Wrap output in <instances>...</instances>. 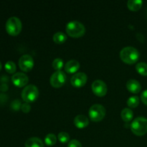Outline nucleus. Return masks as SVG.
Instances as JSON below:
<instances>
[{
  "label": "nucleus",
  "mask_w": 147,
  "mask_h": 147,
  "mask_svg": "<svg viewBox=\"0 0 147 147\" xmlns=\"http://www.w3.org/2000/svg\"><path fill=\"white\" fill-rule=\"evenodd\" d=\"M120 57L124 63L128 64H134L139 57V52L137 49L131 46L125 47L121 50Z\"/></svg>",
  "instance_id": "1"
},
{
  "label": "nucleus",
  "mask_w": 147,
  "mask_h": 147,
  "mask_svg": "<svg viewBox=\"0 0 147 147\" xmlns=\"http://www.w3.org/2000/svg\"><path fill=\"white\" fill-rule=\"evenodd\" d=\"M66 32L67 34L73 37L83 36L86 32V27L83 23L77 20L69 22L66 25Z\"/></svg>",
  "instance_id": "2"
},
{
  "label": "nucleus",
  "mask_w": 147,
  "mask_h": 147,
  "mask_svg": "<svg viewBox=\"0 0 147 147\" xmlns=\"http://www.w3.org/2000/svg\"><path fill=\"white\" fill-rule=\"evenodd\" d=\"M5 27L9 34L11 36H16L20 34L21 32L22 24L21 20L18 17H11L7 20Z\"/></svg>",
  "instance_id": "3"
},
{
  "label": "nucleus",
  "mask_w": 147,
  "mask_h": 147,
  "mask_svg": "<svg viewBox=\"0 0 147 147\" xmlns=\"http://www.w3.org/2000/svg\"><path fill=\"white\" fill-rule=\"evenodd\" d=\"M131 129L134 134L143 136L147 133V119L144 117H137L132 121Z\"/></svg>",
  "instance_id": "4"
},
{
  "label": "nucleus",
  "mask_w": 147,
  "mask_h": 147,
  "mask_svg": "<svg viewBox=\"0 0 147 147\" xmlns=\"http://www.w3.org/2000/svg\"><path fill=\"white\" fill-rule=\"evenodd\" d=\"M39 96V90L34 85H28L23 89L22 98L26 103H32L37 100Z\"/></svg>",
  "instance_id": "5"
},
{
  "label": "nucleus",
  "mask_w": 147,
  "mask_h": 147,
  "mask_svg": "<svg viewBox=\"0 0 147 147\" xmlns=\"http://www.w3.org/2000/svg\"><path fill=\"white\" fill-rule=\"evenodd\" d=\"M89 116L93 121H100L106 115V109L100 104H93L89 109Z\"/></svg>",
  "instance_id": "6"
},
{
  "label": "nucleus",
  "mask_w": 147,
  "mask_h": 147,
  "mask_svg": "<svg viewBox=\"0 0 147 147\" xmlns=\"http://www.w3.org/2000/svg\"><path fill=\"white\" fill-rule=\"evenodd\" d=\"M66 79L65 73L62 70H57L50 77V84L55 88H60L65 84Z\"/></svg>",
  "instance_id": "7"
},
{
  "label": "nucleus",
  "mask_w": 147,
  "mask_h": 147,
  "mask_svg": "<svg viewBox=\"0 0 147 147\" xmlns=\"http://www.w3.org/2000/svg\"><path fill=\"white\" fill-rule=\"evenodd\" d=\"M19 66L24 72H28L34 66V60L30 55H23L19 60Z\"/></svg>",
  "instance_id": "8"
},
{
  "label": "nucleus",
  "mask_w": 147,
  "mask_h": 147,
  "mask_svg": "<svg viewBox=\"0 0 147 147\" xmlns=\"http://www.w3.org/2000/svg\"><path fill=\"white\" fill-rule=\"evenodd\" d=\"M93 92L98 96H103L107 93V86L101 80H96L92 83Z\"/></svg>",
  "instance_id": "9"
},
{
  "label": "nucleus",
  "mask_w": 147,
  "mask_h": 147,
  "mask_svg": "<svg viewBox=\"0 0 147 147\" xmlns=\"http://www.w3.org/2000/svg\"><path fill=\"white\" fill-rule=\"evenodd\" d=\"M87 75L85 73L80 72V73H76V74H74L72 76L70 82H71V84L73 85V86L77 88H80L86 84V82H87Z\"/></svg>",
  "instance_id": "10"
},
{
  "label": "nucleus",
  "mask_w": 147,
  "mask_h": 147,
  "mask_svg": "<svg viewBox=\"0 0 147 147\" xmlns=\"http://www.w3.org/2000/svg\"><path fill=\"white\" fill-rule=\"evenodd\" d=\"M11 80L14 86L17 87H23L26 86L29 81V78L27 75L23 73H16L11 77Z\"/></svg>",
  "instance_id": "11"
},
{
  "label": "nucleus",
  "mask_w": 147,
  "mask_h": 147,
  "mask_svg": "<svg viewBox=\"0 0 147 147\" xmlns=\"http://www.w3.org/2000/svg\"><path fill=\"white\" fill-rule=\"evenodd\" d=\"M73 122H74V124L76 125V127L79 128V129L86 128L89 124V120L87 116L82 114L77 115L75 117Z\"/></svg>",
  "instance_id": "12"
},
{
  "label": "nucleus",
  "mask_w": 147,
  "mask_h": 147,
  "mask_svg": "<svg viewBox=\"0 0 147 147\" xmlns=\"http://www.w3.org/2000/svg\"><path fill=\"white\" fill-rule=\"evenodd\" d=\"M126 88L130 92L133 93H137L142 89V86L138 80L135 79H131L126 83Z\"/></svg>",
  "instance_id": "13"
},
{
  "label": "nucleus",
  "mask_w": 147,
  "mask_h": 147,
  "mask_svg": "<svg viewBox=\"0 0 147 147\" xmlns=\"http://www.w3.org/2000/svg\"><path fill=\"white\" fill-rule=\"evenodd\" d=\"M80 67V63L76 60H70L66 63L65 70L69 73H74Z\"/></svg>",
  "instance_id": "14"
},
{
  "label": "nucleus",
  "mask_w": 147,
  "mask_h": 147,
  "mask_svg": "<svg viewBox=\"0 0 147 147\" xmlns=\"http://www.w3.org/2000/svg\"><path fill=\"white\" fill-rule=\"evenodd\" d=\"M25 147H44V144L40 138L31 137L26 141Z\"/></svg>",
  "instance_id": "15"
},
{
  "label": "nucleus",
  "mask_w": 147,
  "mask_h": 147,
  "mask_svg": "<svg viewBox=\"0 0 147 147\" xmlns=\"http://www.w3.org/2000/svg\"><path fill=\"white\" fill-rule=\"evenodd\" d=\"M121 116L122 119L126 122H129L130 121L132 120L134 116V113L132 111L131 109H129V108H125L121 111Z\"/></svg>",
  "instance_id": "16"
},
{
  "label": "nucleus",
  "mask_w": 147,
  "mask_h": 147,
  "mask_svg": "<svg viewBox=\"0 0 147 147\" xmlns=\"http://www.w3.org/2000/svg\"><path fill=\"white\" fill-rule=\"evenodd\" d=\"M143 1L142 0H129L127 3L128 7L132 11H137L142 7Z\"/></svg>",
  "instance_id": "17"
},
{
  "label": "nucleus",
  "mask_w": 147,
  "mask_h": 147,
  "mask_svg": "<svg viewBox=\"0 0 147 147\" xmlns=\"http://www.w3.org/2000/svg\"><path fill=\"white\" fill-rule=\"evenodd\" d=\"M66 39H67V36L63 32H57L53 35V40L55 42L57 43V44H62V43L65 42Z\"/></svg>",
  "instance_id": "18"
},
{
  "label": "nucleus",
  "mask_w": 147,
  "mask_h": 147,
  "mask_svg": "<svg viewBox=\"0 0 147 147\" xmlns=\"http://www.w3.org/2000/svg\"><path fill=\"white\" fill-rule=\"evenodd\" d=\"M136 69L138 73L142 76H147V63L144 62L137 63L136 65Z\"/></svg>",
  "instance_id": "19"
},
{
  "label": "nucleus",
  "mask_w": 147,
  "mask_h": 147,
  "mask_svg": "<svg viewBox=\"0 0 147 147\" xmlns=\"http://www.w3.org/2000/svg\"><path fill=\"white\" fill-rule=\"evenodd\" d=\"M57 142V137L53 134H48L45 138V142L47 146H53Z\"/></svg>",
  "instance_id": "20"
},
{
  "label": "nucleus",
  "mask_w": 147,
  "mask_h": 147,
  "mask_svg": "<svg viewBox=\"0 0 147 147\" xmlns=\"http://www.w3.org/2000/svg\"><path fill=\"white\" fill-rule=\"evenodd\" d=\"M139 103V98L138 96H134L129 97L127 100V105L131 108H136Z\"/></svg>",
  "instance_id": "21"
},
{
  "label": "nucleus",
  "mask_w": 147,
  "mask_h": 147,
  "mask_svg": "<svg viewBox=\"0 0 147 147\" xmlns=\"http://www.w3.org/2000/svg\"><path fill=\"white\" fill-rule=\"evenodd\" d=\"M5 70L9 73H14L16 71V65L13 61H7L4 65Z\"/></svg>",
  "instance_id": "22"
},
{
  "label": "nucleus",
  "mask_w": 147,
  "mask_h": 147,
  "mask_svg": "<svg viewBox=\"0 0 147 147\" xmlns=\"http://www.w3.org/2000/svg\"><path fill=\"white\" fill-rule=\"evenodd\" d=\"M52 65H53V68L57 70H57H60V69L63 67V60L61 58H59V57L55 58L53 60Z\"/></svg>",
  "instance_id": "23"
},
{
  "label": "nucleus",
  "mask_w": 147,
  "mask_h": 147,
  "mask_svg": "<svg viewBox=\"0 0 147 147\" xmlns=\"http://www.w3.org/2000/svg\"><path fill=\"white\" fill-rule=\"evenodd\" d=\"M57 138H58V139L60 140V142H62V143H66V142H68L69 139H70V135H69L67 132L62 131L58 134Z\"/></svg>",
  "instance_id": "24"
},
{
  "label": "nucleus",
  "mask_w": 147,
  "mask_h": 147,
  "mask_svg": "<svg viewBox=\"0 0 147 147\" xmlns=\"http://www.w3.org/2000/svg\"><path fill=\"white\" fill-rule=\"evenodd\" d=\"M67 147H82V145L79 141L73 139V140H71L69 142Z\"/></svg>",
  "instance_id": "25"
},
{
  "label": "nucleus",
  "mask_w": 147,
  "mask_h": 147,
  "mask_svg": "<svg viewBox=\"0 0 147 147\" xmlns=\"http://www.w3.org/2000/svg\"><path fill=\"white\" fill-rule=\"evenodd\" d=\"M21 109L24 113H28V112L30 111L31 106H30V105L28 103H24L22 105Z\"/></svg>",
  "instance_id": "26"
},
{
  "label": "nucleus",
  "mask_w": 147,
  "mask_h": 147,
  "mask_svg": "<svg viewBox=\"0 0 147 147\" xmlns=\"http://www.w3.org/2000/svg\"><path fill=\"white\" fill-rule=\"evenodd\" d=\"M141 98H142V102L147 106V90H144L142 92V95H141Z\"/></svg>",
  "instance_id": "27"
},
{
  "label": "nucleus",
  "mask_w": 147,
  "mask_h": 147,
  "mask_svg": "<svg viewBox=\"0 0 147 147\" xmlns=\"http://www.w3.org/2000/svg\"><path fill=\"white\" fill-rule=\"evenodd\" d=\"M136 37H137L138 39H139V40L142 42H143L144 40V36L142 35V34H140V33H138L137 35H136Z\"/></svg>",
  "instance_id": "28"
},
{
  "label": "nucleus",
  "mask_w": 147,
  "mask_h": 147,
  "mask_svg": "<svg viewBox=\"0 0 147 147\" xmlns=\"http://www.w3.org/2000/svg\"><path fill=\"white\" fill-rule=\"evenodd\" d=\"M1 67H2V66H1V62H0V71H1Z\"/></svg>",
  "instance_id": "29"
}]
</instances>
